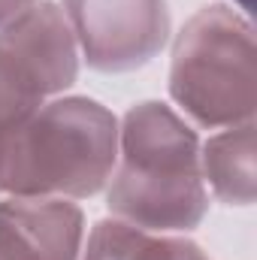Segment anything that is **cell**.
<instances>
[{
  "label": "cell",
  "instance_id": "obj_9",
  "mask_svg": "<svg viewBox=\"0 0 257 260\" xmlns=\"http://www.w3.org/2000/svg\"><path fill=\"white\" fill-rule=\"evenodd\" d=\"M34 3H40V0H0V27H6L12 18H18Z\"/></svg>",
  "mask_w": 257,
  "mask_h": 260
},
{
  "label": "cell",
  "instance_id": "obj_4",
  "mask_svg": "<svg viewBox=\"0 0 257 260\" xmlns=\"http://www.w3.org/2000/svg\"><path fill=\"white\" fill-rule=\"evenodd\" d=\"M79 79V46L64 9L40 0L0 27V136L18 130L43 103Z\"/></svg>",
  "mask_w": 257,
  "mask_h": 260
},
{
  "label": "cell",
  "instance_id": "obj_1",
  "mask_svg": "<svg viewBox=\"0 0 257 260\" xmlns=\"http://www.w3.org/2000/svg\"><path fill=\"white\" fill-rule=\"evenodd\" d=\"M112 218L151 230L188 233L209 212L197 130L160 100L130 106L118 121V160L109 176Z\"/></svg>",
  "mask_w": 257,
  "mask_h": 260
},
{
  "label": "cell",
  "instance_id": "obj_6",
  "mask_svg": "<svg viewBox=\"0 0 257 260\" xmlns=\"http://www.w3.org/2000/svg\"><path fill=\"white\" fill-rule=\"evenodd\" d=\"M85 212L61 197L0 200V260H79Z\"/></svg>",
  "mask_w": 257,
  "mask_h": 260
},
{
  "label": "cell",
  "instance_id": "obj_5",
  "mask_svg": "<svg viewBox=\"0 0 257 260\" xmlns=\"http://www.w3.org/2000/svg\"><path fill=\"white\" fill-rule=\"evenodd\" d=\"M79 58L97 73H133L170 43L167 0H64Z\"/></svg>",
  "mask_w": 257,
  "mask_h": 260
},
{
  "label": "cell",
  "instance_id": "obj_2",
  "mask_svg": "<svg viewBox=\"0 0 257 260\" xmlns=\"http://www.w3.org/2000/svg\"><path fill=\"white\" fill-rule=\"evenodd\" d=\"M115 160V112L91 97H55L3 139L0 194L85 200L109 185Z\"/></svg>",
  "mask_w": 257,
  "mask_h": 260
},
{
  "label": "cell",
  "instance_id": "obj_7",
  "mask_svg": "<svg viewBox=\"0 0 257 260\" xmlns=\"http://www.w3.org/2000/svg\"><path fill=\"white\" fill-rule=\"evenodd\" d=\"M200 170L212 194L227 206H251L257 197L254 121L224 127L200 142Z\"/></svg>",
  "mask_w": 257,
  "mask_h": 260
},
{
  "label": "cell",
  "instance_id": "obj_3",
  "mask_svg": "<svg viewBox=\"0 0 257 260\" xmlns=\"http://www.w3.org/2000/svg\"><path fill=\"white\" fill-rule=\"evenodd\" d=\"M170 97L206 130L254 121V27L236 6L209 3L176 34Z\"/></svg>",
  "mask_w": 257,
  "mask_h": 260
},
{
  "label": "cell",
  "instance_id": "obj_10",
  "mask_svg": "<svg viewBox=\"0 0 257 260\" xmlns=\"http://www.w3.org/2000/svg\"><path fill=\"white\" fill-rule=\"evenodd\" d=\"M0 145H3V136H0Z\"/></svg>",
  "mask_w": 257,
  "mask_h": 260
},
{
  "label": "cell",
  "instance_id": "obj_8",
  "mask_svg": "<svg viewBox=\"0 0 257 260\" xmlns=\"http://www.w3.org/2000/svg\"><path fill=\"white\" fill-rule=\"evenodd\" d=\"M79 260H209V254L185 236L151 233L118 218H103L91 227L88 242H82Z\"/></svg>",
  "mask_w": 257,
  "mask_h": 260
}]
</instances>
